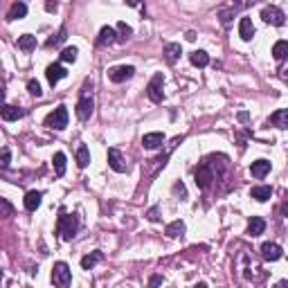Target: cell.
<instances>
[{
    "label": "cell",
    "mask_w": 288,
    "mask_h": 288,
    "mask_svg": "<svg viewBox=\"0 0 288 288\" xmlns=\"http://www.w3.org/2000/svg\"><path fill=\"white\" fill-rule=\"evenodd\" d=\"M63 41H65V29H61V32L57 34L54 38H50V41H48V45L52 48V45H59V43H63Z\"/></svg>",
    "instance_id": "836d02e7"
},
{
    "label": "cell",
    "mask_w": 288,
    "mask_h": 288,
    "mask_svg": "<svg viewBox=\"0 0 288 288\" xmlns=\"http://www.w3.org/2000/svg\"><path fill=\"white\" fill-rule=\"evenodd\" d=\"M180 45L178 43H167L165 45V59H167V63H176L178 61V57H180Z\"/></svg>",
    "instance_id": "44dd1931"
},
{
    "label": "cell",
    "mask_w": 288,
    "mask_h": 288,
    "mask_svg": "<svg viewBox=\"0 0 288 288\" xmlns=\"http://www.w3.org/2000/svg\"><path fill=\"white\" fill-rule=\"evenodd\" d=\"M117 41V32L113 27H102V32L97 36V45H113Z\"/></svg>",
    "instance_id": "9a60e30c"
},
{
    "label": "cell",
    "mask_w": 288,
    "mask_h": 288,
    "mask_svg": "<svg viewBox=\"0 0 288 288\" xmlns=\"http://www.w3.org/2000/svg\"><path fill=\"white\" fill-rule=\"evenodd\" d=\"M27 90H29V92H32V95L34 97H41V84H38V81L36 79H29V81H27Z\"/></svg>",
    "instance_id": "d6a6232c"
},
{
    "label": "cell",
    "mask_w": 288,
    "mask_h": 288,
    "mask_svg": "<svg viewBox=\"0 0 288 288\" xmlns=\"http://www.w3.org/2000/svg\"><path fill=\"white\" fill-rule=\"evenodd\" d=\"M117 32L122 34V36H119V41H126L128 36H131V34H133V29H131V25H126V23H117Z\"/></svg>",
    "instance_id": "1f68e13d"
},
{
    "label": "cell",
    "mask_w": 288,
    "mask_h": 288,
    "mask_svg": "<svg viewBox=\"0 0 288 288\" xmlns=\"http://www.w3.org/2000/svg\"><path fill=\"white\" fill-rule=\"evenodd\" d=\"M54 171H57V176H63L65 173V153H54Z\"/></svg>",
    "instance_id": "f1b7e54d"
},
{
    "label": "cell",
    "mask_w": 288,
    "mask_h": 288,
    "mask_svg": "<svg viewBox=\"0 0 288 288\" xmlns=\"http://www.w3.org/2000/svg\"><path fill=\"white\" fill-rule=\"evenodd\" d=\"M126 5H128V7H138V5H140V0H126Z\"/></svg>",
    "instance_id": "f35d334b"
},
{
    "label": "cell",
    "mask_w": 288,
    "mask_h": 288,
    "mask_svg": "<svg viewBox=\"0 0 288 288\" xmlns=\"http://www.w3.org/2000/svg\"><path fill=\"white\" fill-rule=\"evenodd\" d=\"M261 18L266 23H270V25H277V27H282L284 23H286V14H284L279 7H275V5L266 7V9L261 11Z\"/></svg>",
    "instance_id": "8992f818"
},
{
    "label": "cell",
    "mask_w": 288,
    "mask_h": 288,
    "mask_svg": "<svg viewBox=\"0 0 288 288\" xmlns=\"http://www.w3.org/2000/svg\"><path fill=\"white\" fill-rule=\"evenodd\" d=\"M270 124H275L277 128H286L288 126V111L286 108H279L277 113L270 115Z\"/></svg>",
    "instance_id": "603a6c76"
},
{
    "label": "cell",
    "mask_w": 288,
    "mask_h": 288,
    "mask_svg": "<svg viewBox=\"0 0 288 288\" xmlns=\"http://www.w3.org/2000/svg\"><path fill=\"white\" fill-rule=\"evenodd\" d=\"M77 54H79V50H77V48H65L63 52H61V61L72 63V61H77Z\"/></svg>",
    "instance_id": "4dcf8cb0"
},
{
    "label": "cell",
    "mask_w": 288,
    "mask_h": 288,
    "mask_svg": "<svg viewBox=\"0 0 288 288\" xmlns=\"http://www.w3.org/2000/svg\"><path fill=\"white\" fill-rule=\"evenodd\" d=\"M92 108H95V104H92V97L90 95H81V99L77 102V117L81 119V122H86V119H90L92 115Z\"/></svg>",
    "instance_id": "ba28073f"
},
{
    "label": "cell",
    "mask_w": 288,
    "mask_h": 288,
    "mask_svg": "<svg viewBox=\"0 0 288 288\" xmlns=\"http://www.w3.org/2000/svg\"><path fill=\"white\" fill-rule=\"evenodd\" d=\"M11 162V151L9 146H0V169H7Z\"/></svg>",
    "instance_id": "f546056e"
},
{
    "label": "cell",
    "mask_w": 288,
    "mask_h": 288,
    "mask_svg": "<svg viewBox=\"0 0 288 288\" xmlns=\"http://www.w3.org/2000/svg\"><path fill=\"white\" fill-rule=\"evenodd\" d=\"M263 230H266V221L261 216H252V221L248 223V234L259 236V234H263Z\"/></svg>",
    "instance_id": "d6986e66"
},
{
    "label": "cell",
    "mask_w": 288,
    "mask_h": 288,
    "mask_svg": "<svg viewBox=\"0 0 288 288\" xmlns=\"http://www.w3.org/2000/svg\"><path fill=\"white\" fill-rule=\"evenodd\" d=\"M57 7H59V2H57V0H48V2H45V9H48V11H57Z\"/></svg>",
    "instance_id": "e575fe53"
},
{
    "label": "cell",
    "mask_w": 288,
    "mask_h": 288,
    "mask_svg": "<svg viewBox=\"0 0 288 288\" xmlns=\"http://www.w3.org/2000/svg\"><path fill=\"white\" fill-rule=\"evenodd\" d=\"M162 142H165V133H146L142 138L144 149H158V146H162Z\"/></svg>",
    "instance_id": "5bb4252c"
},
{
    "label": "cell",
    "mask_w": 288,
    "mask_h": 288,
    "mask_svg": "<svg viewBox=\"0 0 288 288\" xmlns=\"http://www.w3.org/2000/svg\"><path fill=\"white\" fill-rule=\"evenodd\" d=\"M45 126L54 128V131H63V128L68 126V108L65 106L54 108L48 117H45Z\"/></svg>",
    "instance_id": "3957f363"
},
{
    "label": "cell",
    "mask_w": 288,
    "mask_h": 288,
    "mask_svg": "<svg viewBox=\"0 0 288 288\" xmlns=\"http://www.w3.org/2000/svg\"><path fill=\"white\" fill-rule=\"evenodd\" d=\"M2 102H5V88L0 86V106H2Z\"/></svg>",
    "instance_id": "74e56055"
},
{
    "label": "cell",
    "mask_w": 288,
    "mask_h": 288,
    "mask_svg": "<svg viewBox=\"0 0 288 288\" xmlns=\"http://www.w3.org/2000/svg\"><path fill=\"white\" fill-rule=\"evenodd\" d=\"M194 180H196L198 189H207L209 182L214 180V171H212V167H209V162H203V165L194 171Z\"/></svg>",
    "instance_id": "5b68a950"
},
{
    "label": "cell",
    "mask_w": 288,
    "mask_h": 288,
    "mask_svg": "<svg viewBox=\"0 0 288 288\" xmlns=\"http://www.w3.org/2000/svg\"><path fill=\"white\" fill-rule=\"evenodd\" d=\"M102 259H104V252H99V250L92 252V255H86L84 259H81V268H84V270H92Z\"/></svg>",
    "instance_id": "ffe728a7"
},
{
    "label": "cell",
    "mask_w": 288,
    "mask_h": 288,
    "mask_svg": "<svg viewBox=\"0 0 288 288\" xmlns=\"http://www.w3.org/2000/svg\"><path fill=\"white\" fill-rule=\"evenodd\" d=\"M25 16H27V5L18 0V2L11 5L9 14H7V21H18V18H25Z\"/></svg>",
    "instance_id": "e0dca14e"
},
{
    "label": "cell",
    "mask_w": 288,
    "mask_h": 288,
    "mask_svg": "<svg viewBox=\"0 0 288 288\" xmlns=\"http://www.w3.org/2000/svg\"><path fill=\"white\" fill-rule=\"evenodd\" d=\"M189 61H192V65H196V68H205V65L209 63V57L203 50H196V52L189 54Z\"/></svg>",
    "instance_id": "484cf974"
},
{
    "label": "cell",
    "mask_w": 288,
    "mask_h": 288,
    "mask_svg": "<svg viewBox=\"0 0 288 288\" xmlns=\"http://www.w3.org/2000/svg\"><path fill=\"white\" fill-rule=\"evenodd\" d=\"M286 54H288V43L286 41H277L275 43V48H272V57L277 61H284L286 59Z\"/></svg>",
    "instance_id": "4316f807"
},
{
    "label": "cell",
    "mask_w": 288,
    "mask_h": 288,
    "mask_svg": "<svg viewBox=\"0 0 288 288\" xmlns=\"http://www.w3.org/2000/svg\"><path fill=\"white\" fill-rule=\"evenodd\" d=\"M108 165H111L113 171H117V173H124L128 169V162L124 160V155L119 153V149H108Z\"/></svg>",
    "instance_id": "9c48e42d"
},
{
    "label": "cell",
    "mask_w": 288,
    "mask_h": 288,
    "mask_svg": "<svg viewBox=\"0 0 288 288\" xmlns=\"http://www.w3.org/2000/svg\"><path fill=\"white\" fill-rule=\"evenodd\" d=\"M149 221H160V216H158V209H149Z\"/></svg>",
    "instance_id": "d590c367"
},
{
    "label": "cell",
    "mask_w": 288,
    "mask_h": 288,
    "mask_svg": "<svg viewBox=\"0 0 288 288\" xmlns=\"http://www.w3.org/2000/svg\"><path fill=\"white\" fill-rule=\"evenodd\" d=\"M81 228V221L77 214H65V209H59V219H57V232L61 234L63 241H72Z\"/></svg>",
    "instance_id": "6da1fadb"
},
{
    "label": "cell",
    "mask_w": 288,
    "mask_h": 288,
    "mask_svg": "<svg viewBox=\"0 0 288 288\" xmlns=\"http://www.w3.org/2000/svg\"><path fill=\"white\" fill-rule=\"evenodd\" d=\"M34 48H36V36H32V34H23V36H18V50H23V52H32Z\"/></svg>",
    "instance_id": "cb8c5ba5"
},
{
    "label": "cell",
    "mask_w": 288,
    "mask_h": 288,
    "mask_svg": "<svg viewBox=\"0 0 288 288\" xmlns=\"http://www.w3.org/2000/svg\"><path fill=\"white\" fill-rule=\"evenodd\" d=\"M239 36L243 38V41H250V38L255 36V25H252L250 18H241V23H239Z\"/></svg>",
    "instance_id": "ac0fdd59"
},
{
    "label": "cell",
    "mask_w": 288,
    "mask_h": 288,
    "mask_svg": "<svg viewBox=\"0 0 288 288\" xmlns=\"http://www.w3.org/2000/svg\"><path fill=\"white\" fill-rule=\"evenodd\" d=\"M135 75V68L133 65H117V68H111L108 70V79L115 81V84H122V81L131 79Z\"/></svg>",
    "instance_id": "52a82bcc"
},
{
    "label": "cell",
    "mask_w": 288,
    "mask_h": 288,
    "mask_svg": "<svg viewBox=\"0 0 288 288\" xmlns=\"http://www.w3.org/2000/svg\"><path fill=\"white\" fill-rule=\"evenodd\" d=\"M77 165H79L81 169H86V167L90 165V151H88L86 144H79V146H77Z\"/></svg>",
    "instance_id": "7402d4cb"
},
{
    "label": "cell",
    "mask_w": 288,
    "mask_h": 288,
    "mask_svg": "<svg viewBox=\"0 0 288 288\" xmlns=\"http://www.w3.org/2000/svg\"><path fill=\"white\" fill-rule=\"evenodd\" d=\"M282 252H284L282 248H279L277 243H270V241L261 246V255L266 261H277V259H282Z\"/></svg>",
    "instance_id": "8fae6325"
},
{
    "label": "cell",
    "mask_w": 288,
    "mask_h": 288,
    "mask_svg": "<svg viewBox=\"0 0 288 288\" xmlns=\"http://www.w3.org/2000/svg\"><path fill=\"white\" fill-rule=\"evenodd\" d=\"M250 196L255 198V201H259V203H266V201H270V196H272V187H268V185L252 187V189H250Z\"/></svg>",
    "instance_id": "4fadbf2b"
},
{
    "label": "cell",
    "mask_w": 288,
    "mask_h": 288,
    "mask_svg": "<svg viewBox=\"0 0 288 288\" xmlns=\"http://www.w3.org/2000/svg\"><path fill=\"white\" fill-rule=\"evenodd\" d=\"M250 173H252L255 178L268 176V173H270V162H268V160H257V162H252V165H250Z\"/></svg>",
    "instance_id": "2e32d148"
},
{
    "label": "cell",
    "mask_w": 288,
    "mask_h": 288,
    "mask_svg": "<svg viewBox=\"0 0 288 288\" xmlns=\"http://www.w3.org/2000/svg\"><path fill=\"white\" fill-rule=\"evenodd\" d=\"M41 198H43V192H27L25 194V207L29 209V212H34V209L41 205Z\"/></svg>",
    "instance_id": "d4e9b609"
},
{
    "label": "cell",
    "mask_w": 288,
    "mask_h": 288,
    "mask_svg": "<svg viewBox=\"0 0 288 288\" xmlns=\"http://www.w3.org/2000/svg\"><path fill=\"white\" fill-rule=\"evenodd\" d=\"M149 284H151V286H158V284H162V277H160V275H155V277L149 279Z\"/></svg>",
    "instance_id": "8d00e7d4"
},
{
    "label": "cell",
    "mask_w": 288,
    "mask_h": 288,
    "mask_svg": "<svg viewBox=\"0 0 288 288\" xmlns=\"http://www.w3.org/2000/svg\"><path fill=\"white\" fill-rule=\"evenodd\" d=\"M0 282H2V268H0Z\"/></svg>",
    "instance_id": "ab89813d"
},
{
    "label": "cell",
    "mask_w": 288,
    "mask_h": 288,
    "mask_svg": "<svg viewBox=\"0 0 288 288\" xmlns=\"http://www.w3.org/2000/svg\"><path fill=\"white\" fill-rule=\"evenodd\" d=\"M70 282H72V270H70V266L65 261H57L52 268V284L54 286H70Z\"/></svg>",
    "instance_id": "7a4b0ae2"
},
{
    "label": "cell",
    "mask_w": 288,
    "mask_h": 288,
    "mask_svg": "<svg viewBox=\"0 0 288 288\" xmlns=\"http://www.w3.org/2000/svg\"><path fill=\"white\" fill-rule=\"evenodd\" d=\"M25 115V111L18 106H0V117L5 119V122H16Z\"/></svg>",
    "instance_id": "7c38bea8"
},
{
    "label": "cell",
    "mask_w": 288,
    "mask_h": 288,
    "mask_svg": "<svg viewBox=\"0 0 288 288\" xmlns=\"http://www.w3.org/2000/svg\"><path fill=\"white\" fill-rule=\"evenodd\" d=\"M162 84H165V77H162V72H155L153 79H151L149 86H146V95H149L151 102L160 104L162 99H165V92H162Z\"/></svg>",
    "instance_id": "277c9868"
},
{
    "label": "cell",
    "mask_w": 288,
    "mask_h": 288,
    "mask_svg": "<svg viewBox=\"0 0 288 288\" xmlns=\"http://www.w3.org/2000/svg\"><path fill=\"white\" fill-rule=\"evenodd\" d=\"M165 232L171 236V239H176V236H180L182 232H185V223H182V221H173V223L167 225Z\"/></svg>",
    "instance_id": "83f0119b"
},
{
    "label": "cell",
    "mask_w": 288,
    "mask_h": 288,
    "mask_svg": "<svg viewBox=\"0 0 288 288\" xmlns=\"http://www.w3.org/2000/svg\"><path fill=\"white\" fill-rule=\"evenodd\" d=\"M65 75H68V72H65V68H63V65H59V63L48 65V70H45V77H48V81H50L52 86L59 84V81L63 79Z\"/></svg>",
    "instance_id": "30bf717a"
}]
</instances>
